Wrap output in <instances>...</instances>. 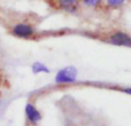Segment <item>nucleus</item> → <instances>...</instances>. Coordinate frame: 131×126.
<instances>
[{
    "mask_svg": "<svg viewBox=\"0 0 131 126\" xmlns=\"http://www.w3.org/2000/svg\"><path fill=\"white\" fill-rule=\"evenodd\" d=\"M120 91H121V92L125 93V94H128V95H130V96H131V86H127V87H122V88H120Z\"/></svg>",
    "mask_w": 131,
    "mask_h": 126,
    "instance_id": "1a4fd4ad",
    "label": "nucleus"
},
{
    "mask_svg": "<svg viewBox=\"0 0 131 126\" xmlns=\"http://www.w3.org/2000/svg\"><path fill=\"white\" fill-rule=\"evenodd\" d=\"M24 112H25V117H27L29 124H31L34 126L38 125L39 123H40L41 118H43L40 111L38 110V108H37L34 103H31V102H28V103L25 104Z\"/></svg>",
    "mask_w": 131,
    "mask_h": 126,
    "instance_id": "20e7f679",
    "label": "nucleus"
},
{
    "mask_svg": "<svg viewBox=\"0 0 131 126\" xmlns=\"http://www.w3.org/2000/svg\"><path fill=\"white\" fill-rule=\"evenodd\" d=\"M105 6L109 9H118L127 4V0H105Z\"/></svg>",
    "mask_w": 131,
    "mask_h": 126,
    "instance_id": "0eeeda50",
    "label": "nucleus"
},
{
    "mask_svg": "<svg viewBox=\"0 0 131 126\" xmlns=\"http://www.w3.org/2000/svg\"><path fill=\"white\" fill-rule=\"evenodd\" d=\"M105 0H81V4L88 8H98L104 4Z\"/></svg>",
    "mask_w": 131,
    "mask_h": 126,
    "instance_id": "6e6552de",
    "label": "nucleus"
},
{
    "mask_svg": "<svg viewBox=\"0 0 131 126\" xmlns=\"http://www.w3.org/2000/svg\"><path fill=\"white\" fill-rule=\"evenodd\" d=\"M81 1L79 0H57V6L60 10L66 11L68 14L77 13Z\"/></svg>",
    "mask_w": 131,
    "mask_h": 126,
    "instance_id": "39448f33",
    "label": "nucleus"
},
{
    "mask_svg": "<svg viewBox=\"0 0 131 126\" xmlns=\"http://www.w3.org/2000/svg\"><path fill=\"white\" fill-rule=\"evenodd\" d=\"M106 41L111 45L118 46V47H131V36L124 31L116 30L113 31L108 37Z\"/></svg>",
    "mask_w": 131,
    "mask_h": 126,
    "instance_id": "7ed1b4c3",
    "label": "nucleus"
},
{
    "mask_svg": "<svg viewBox=\"0 0 131 126\" xmlns=\"http://www.w3.org/2000/svg\"><path fill=\"white\" fill-rule=\"evenodd\" d=\"M78 71L75 67H64L57 72L54 81L58 85H71L77 81Z\"/></svg>",
    "mask_w": 131,
    "mask_h": 126,
    "instance_id": "f257e3e1",
    "label": "nucleus"
},
{
    "mask_svg": "<svg viewBox=\"0 0 131 126\" xmlns=\"http://www.w3.org/2000/svg\"><path fill=\"white\" fill-rule=\"evenodd\" d=\"M10 33L20 39H31L36 36L37 31L30 23L21 22L13 25V28L10 29Z\"/></svg>",
    "mask_w": 131,
    "mask_h": 126,
    "instance_id": "f03ea898",
    "label": "nucleus"
},
{
    "mask_svg": "<svg viewBox=\"0 0 131 126\" xmlns=\"http://www.w3.org/2000/svg\"><path fill=\"white\" fill-rule=\"evenodd\" d=\"M31 71L35 74H40V73H50V68L43 62H35L31 65Z\"/></svg>",
    "mask_w": 131,
    "mask_h": 126,
    "instance_id": "423d86ee",
    "label": "nucleus"
}]
</instances>
